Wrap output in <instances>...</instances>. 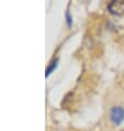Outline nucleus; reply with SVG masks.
Returning <instances> with one entry per match:
<instances>
[{
  "instance_id": "nucleus-1",
  "label": "nucleus",
  "mask_w": 124,
  "mask_h": 131,
  "mask_svg": "<svg viewBox=\"0 0 124 131\" xmlns=\"http://www.w3.org/2000/svg\"><path fill=\"white\" fill-rule=\"evenodd\" d=\"M110 118L115 126H119L124 120V109L122 107H113L110 112Z\"/></svg>"
},
{
  "instance_id": "nucleus-2",
  "label": "nucleus",
  "mask_w": 124,
  "mask_h": 131,
  "mask_svg": "<svg viewBox=\"0 0 124 131\" xmlns=\"http://www.w3.org/2000/svg\"><path fill=\"white\" fill-rule=\"evenodd\" d=\"M108 10L112 14L122 16L124 13V1H111L108 5Z\"/></svg>"
},
{
  "instance_id": "nucleus-3",
  "label": "nucleus",
  "mask_w": 124,
  "mask_h": 131,
  "mask_svg": "<svg viewBox=\"0 0 124 131\" xmlns=\"http://www.w3.org/2000/svg\"><path fill=\"white\" fill-rule=\"evenodd\" d=\"M56 65H57V60L54 61L53 63H52V65H51V66L47 68V71H46V72H47V73H46V76H48V75H49V73H52V71L56 67Z\"/></svg>"
}]
</instances>
